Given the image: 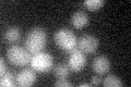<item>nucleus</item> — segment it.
<instances>
[{"instance_id":"14","label":"nucleus","mask_w":131,"mask_h":87,"mask_svg":"<svg viewBox=\"0 0 131 87\" xmlns=\"http://www.w3.org/2000/svg\"><path fill=\"white\" fill-rule=\"evenodd\" d=\"M104 3H105L104 0H86V1H84V6L86 7L89 10L96 11L100 9V8L103 7Z\"/></svg>"},{"instance_id":"5","label":"nucleus","mask_w":131,"mask_h":87,"mask_svg":"<svg viewBox=\"0 0 131 87\" xmlns=\"http://www.w3.org/2000/svg\"><path fill=\"white\" fill-rule=\"evenodd\" d=\"M86 64V56L80 49H73L68 58V67L73 72H80Z\"/></svg>"},{"instance_id":"6","label":"nucleus","mask_w":131,"mask_h":87,"mask_svg":"<svg viewBox=\"0 0 131 87\" xmlns=\"http://www.w3.org/2000/svg\"><path fill=\"white\" fill-rule=\"evenodd\" d=\"M78 47L85 53H94L98 48V39L94 35L85 34L78 41Z\"/></svg>"},{"instance_id":"1","label":"nucleus","mask_w":131,"mask_h":87,"mask_svg":"<svg viewBox=\"0 0 131 87\" xmlns=\"http://www.w3.org/2000/svg\"><path fill=\"white\" fill-rule=\"evenodd\" d=\"M47 35L42 27H34L28 32L25 38V48L32 55L42 52L46 46Z\"/></svg>"},{"instance_id":"15","label":"nucleus","mask_w":131,"mask_h":87,"mask_svg":"<svg viewBox=\"0 0 131 87\" xmlns=\"http://www.w3.org/2000/svg\"><path fill=\"white\" fill-rule=\"evenodd\" d=\"M55 86H71V83L67 81L66 78H59L55 82Z\"/></svg>"},{"instance_id":"17","label":"nucleus","mask_w":131,"mask_h":87,"mask_svg":"<svg viewBox=\"0 0 131 87\" xmlns=\"http://www.w3.org/2000/svg\"><path fill=\"white\" fill-rule=\"evenodd\" d=\"M101 83H102V81L98 76H92L91 77V85H100Z\"/></svg>"},{"instance_id":"7","label":"nucleus","mask_w":131,"mask_h":87,"mask_svg":"<svg viewBox=\"0 0 131 87\" xmlns=\"http://www.w3.org/2000/svg\"><path fill=\"white\" fill-rule=\"evenodd\" d=\"M36 82V73L33 68H26L23 69L16 74V85L26 87L32 86Z\"/></svg>"},{"instance_id":"3","label":"nucleus","mask_w":131,"mask_h":87,"mask_svg":"<svg viewBox=\"0 0 131 87\" xmlns=\"http://www.w3.org/2000/svg\"><path fill=\"white\" fill-rule=\"evenodd\" d=\"M55 43L62 50L72 51L78 46V39L74 33L68 28H60L54 35Z\"/></svg>"},{"instance_id":"2","label":"nucleus","mask_w":131,"mask_h":87,"mask_svg":"<svg viewBox=\"0 0 131 87\" xmlns=\"http://www.w3.org/2000/svg\"><path fill=\"white\" fill-rule=\"evenodd\" d=\"M32 53L26 48L18 45H12L7 50V59L15 67H24L31 63Z\"/></svg>"},{"instance_id":"13","label":"nucleus","mask_w":131,"mask_h":87,"mask_svg":"<svg viewBox=\"0 0 131 87\" xmlns=\"http://www.w3.org/2000/svg\"><path fill=\"white\" fill-rule=\"evenodd\" d=\"M103 85L106 87H121L124 85V83H122V81L116 75H108V76L105 77Z\"/></svg>"},{"instance_id":"11","label":"nucleus","mask_w":131,"mask_h":87,"mask_svg":"<svg viewBox=\"0 0 131 87\" xmlns=\"http://www.w3.org/2000/svg\"><path fill=\"white\" fill-rule=\"evenodd\" d=\"M0 84H1V86H15L16 85V75L13 72L7 71L1 76Z\"/></svg>"},{"instance_id":"12","label":"nucleus","mask_w":131,"mask_h":87,"mask_svg":"<svg viewBox=\"0 0 131 87\" xmlns=\"http://www.w3.org/2000/svg\"><path fill=\"white\" fill-rule=\"evenodd\" d=\"M69 73H70V69L66 63H59L54 68V74L58 78H67Z\"/></svg>"},{"instance_id":"18","label":"nucleus","mask_w":131,"mask_h":87,"mask_svg":"<svg viewBox=\"0 0 131 87\" xmlns=\"http://www.w3.org/2000/svg\"><path fill=\"white\" fill-rule=\"evenodd\" d=\"M79 86H91V83H80Z\"/></svg>"},{"instance_id":"4","label":"nucleus","mask_w":131,"mask_h":87,"mask_svg":"<svg viewBox=\"0 0 131 87\" xmlns=\"http://www.w3.org/2000/svg\"><path fill=\"white\" fill-rule=\"evenodd\" d=\"M54 65V58L48 52H38L32 56L31 59V68H33L35 71L45 73L52 69Z\"/></svg>"},{"instance_id":"9","label":"nucleus","mask_w":131,"mask_h":87,"mask_svg":"<svg viewBox=\"0 0 131 87\" xmlns=\"http://www.w3.org/2000/svg\"><path fill=\"white\" fill-rule=\"evenodd\" d=\"M71 23L72 25L74 26L75 28H78V30H80V28H83L88 25L89 23V16L88 14L85 13L84 11L82 10H79L74 12V13L72 14L71 16Z\"/></svg>"},{"instance_id":"16","label":"nucleus","mask_w":131,"mask_h":87,"mask_svg":"<svg viewBox=\"0 0 131 87\" xmlns=\"http://www.w3.org/2000/svg\"><path fill=\"white\" fill-rule=\"evenodd\" d=\"M7 71H8V68H7L6 62H5V59H3V58H1V59H0V74H1V76H2Z\"/></svg>"},{"instance_id":"8","label":"nucleus","mask_w":131,"mask_h":87,"mask_svg":"<svg viewBox=\"0 0 131 87\" xmlns=\"http://www.w3.org/2000/svg\"><path fill=\"white\" fill-rule=\"evenodd\" d=\"M92 67L94 72L100 74V75H103L109 72L110 70V61L106 56H97L94 58Z\"/></svg>"},{"instance_id":"10","label":"nucleus","mask_w":131,"mask_h":87,"mask_svg":"<svg viewBox=\"0 0 131 87\" xmlns=\"http://www.w3.org/2000/svg\"><path fill=\"white\" fill-rule=\"evenodd\" d=\"M5 38L9 43H16L21 39V31L18 26H10L5 33Z\"/></svg>"}]
</instances>
